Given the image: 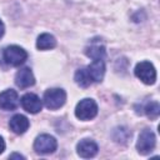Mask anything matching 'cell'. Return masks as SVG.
<instances>
[{
    "instance_id": "6da1fadb",
    "label": "cell",
    "mask_w": 160,
    "mask_h": 160,
    "mask_svg": "<svg viewBox=\"0 0 160 160\" xmlns=\"http://www.w3.org/2000/svg\"><path fill=\"white\" fill-rule=\"evenodd\" d=\"M44 105L50 110H56L61 108L66 101V92L64 89L52 88L48 89L44 94Z\"/></svg>"
},
{
    "instance_id": "7a4b0ae2",
    "label": "cell",
    "mask_w": 160,
    "mask_h": 160,
    "mask_svg": "<svg viewBox=\"0 0 160 160\" xmlns=\"http://www.w3.org/2000/svg\"><path fill=\"white\" fill-rule=\"evenodd\" d=\"M2 58H4V61L8 65H10V66H20L28 59V52L22 48L18 46V45H10V46H6L4 49Z\"/></svg>"
},
{
    "instance_id": "3957f363",
    "label": "cell",
    "mask_w": 160,
    "mask_h": 160,
    "mask_svg": "<svg viewBox=\"0 0 160 160\" xmlns=\"http://www.w3.org/2000/svg\"><path fill=\"white\" fill-rule=\"evenodd\" d=\"M98 115V105L92 99H82L75 108V116L80 120L88 121Z\"/></svg>"
},
{
    "instance_id": "277c9868",
    "label": "cell",
    "mask_w": 160,
    "mask_h": 160,
    "mask_svg": "<svg viewBox=\"0 0 160 160\" xmlns=\"http://www.w3.org/2000/svg\"><path fill=\"white\" fill-rule=\"evenodd\" d=\"M135 76L146 85H152L156 81V70L150 61H140L135 66Z\"/></svg>"
},
{
    "instance_id": "5b68a950",
    "label": "cell",
    "mask_w": 160,
    "mask_h": 160,
    "mask_svg": "<svg viewBox=\"0 0 160 160\" xmlns=\"http://www.w3.org/2000/svg\"><path fill=\"white\" fill-rule=\"evenodd\" d=\"M156 145V136L155 134L149 130V129H144L140 135H139V139L136 141V150L139 154L141 155H148L150 154Z\"/></svg>"
},
{
    "instance_id": "8992f818",
    "label": "cell",
    "mask_w": 160,
    "mask_h": 160,
    "mask_svg": "<svg viewBox=\"0 0 160 160\" xmlns=\"http://www.w3.org/2000/svg\"><path fill=\"white\" fill-rule=\"evenodd\" d=\"M56 148H58L56 139L49 134H41L34 141V150L40 155L51 154L56 150Z\"/></svg>"
},
{
    "instance_id": "52a82bcc",
    "label": "cell",
    "mask_w": 160,
    "mask_h": 160,
    "mask_svg": "<svg viewBox=\"0 0 160 160\" xmlns=\"http://www.w3.org/2000/svg\"><path fill=\"white\" fill-rule=\"evenodd\" d=\"M98 150H99L98 144L94 140H90V139H82L76 145L78 155L80 158H84V159H89V158L95 156L98 154Z\"/></svg>"
},
{
    "instance_id": "ba28073f",
    "label": "cell",
    "mask_w": 160,
    "mask_h": 160,
    "mask_svg": "<svg viewBox=\"0 0 160 160\" xmlns=\"http://www.w3.org/2000/svg\"><path fill=\"white\" fill-rule=\"evenodd\" d=\"M18 105H19V96L15 90L8 89L0 92V109L11 111L15 110Z\"/></svg>"
},
{
    "instance_id": "9c48e42d",
    "label": "cell",
    "mask_w": 160,
    "mask_h": 160,
    "mask_svg": "<svg viewBox=\"0 0 160 160\" xmlns=\"http://www.w3.org/2000/svg\"><path fill=\"white\" fill-rule=\"evenodd\" d=\"M20 102H21L22 109L26 110V111L30 112V114H38V112L41 110V108H42V102H41L40 98H39L38 95L32 94V92L25 94V95L21 98Z\"/></svg>"
},
{
    "instance_id": "30bf717a",
    "label": "cell",
    "mask_w": 160,
    "mask_h": 160,
    "mask_svg": "<svg viewBox=\"0 0 160 160\" xmlns=\"http://www.w3.org/2000/svg\"><path fill=\"white\" fill-rule=\"evenodd\" d=\"M15 84L20 89L30 88L35 84V76L30 68H22L20 69L15 75Z\"/></svg>"
},
{
    "instance_id": "8fae6325",
    "label": "cell",
    "mask_w": 160,
    "mask_h": 160,
    "mask_svg": "<svg viewBox=\"0 0 160 160\" xmlns=\"http://www.w3.org/2000/svg\"><path fill=\"white\" fill-rule=\"evenodd\" d=\"M92 82H100L105 75V62L104 59H95L86 68Z\"/></svg>"
},
{
    "instance_id": "7c38bea8",
    "label": "cell",
    "mask_w": 160,
    "mask_h": 160,
    "mask_svg": "<svg viewBox=\"0 0 160 160\" xmlns=\"http://www.w3.org/2000/svg\"><path fill=\"white\" fill-rule=\"evenodd\" d=\"M29 125H30V122H29L28 118L24 116V115H21V114L14 115V116L10 119V121H9V128H10V130H11L12 132L18 134V135L24 134V132L29 129Z\"/></svg>"
},
{
    "instance_id": "4fadbf2b",
    "label": "cell",
    "mask_w": 160,
    "mask_h": 160,
    "mask_svg": "<svg viewBox=\"0 0 160 160\" xmlns=\"http://www.w3.org/2000/svg\"><path fill=\"white\" fill-rule=\"evenodd\" d=\"M85 54L91 58L92 60L95 59H104L105 55H106V50H105V46L104 44L95 39V40H91V42L85 48Z\"/></svg>"
},
{
    "instance_id": "5bb4252c",
    "label": "cell",
    "mask_w": 160,
    "mask_h": 160,
    "mask_svg": "<svg viewBox=\"0 0 160 160\" xmlns=\"http://www.w3.org/2000/svg\"><path fill=\"white\" fill-rule=\"evenodd\" d=\"M56 46V39L48 32L40 34L36 39V48L39 50H49V49H54Z\"/></svg>"
},
{
    "instance_id": "9a60e30c",
    "label": "cell",
    "mask_w": 160,
    "mask_h": 160,
    "mask_svg": "<svg viewBox=\"0 0 160 160\" xmlns=\"http://www.w3.org/2000/svg\"><path fill=\"white\" fill-rule=\"evenodd\" d=\"M74 80H75V82H76L80 88H88V86H90V85L92 84V80H91V78H90V75H89L86 68L76 70L75 76H74Z\"/></svg>"
},
{
    "instance_id": "2e32d148",
    "label": "cell",
    "mask_w": 160,
    "mask_h": 160,
    "mask_svg": "<svg viewBox=\"0 0 160 160\" xmlns=\"http://www.w3.org/2000/svg\"><path fill=\"white\" fill-rule=\"evenodd\" d=\"M144 110H145V114L148 115V118L155 120L160 114V105L158 101H151L145 106Z\"/></svg>"
},
{
    "instance_id": "e0dca14e",
    "label": "cell",
    "mask_w": 160,
    "mask_h": 160,
    "mask_svg": "<svg viewBox=\"0 0 160 160\" xmlns=\"http://www.w3.org/2000/svg\"><path fill=\"white\" fill-rule=\"evenodd\" d=\"M9 158H10V159H25V156H22V155H20V154H16V152L11 154Z\"/></svg>"
},
{
    "instance_id": "ac0fdd59",
    "label": "cell",
    "mask_w": 160,
    "mask_h": 160,
    "mask_svg": "<svg viewBox=\"0 0 160 160\" xmlns=\"http://www.w3.org/2000/svg\"><path fill=\"white\" fill-rule=\"evenodd\" d=\"M4 32H5V26H4V22L1 21V19H0V39L2 38Z\"/></svg>"
},
{
    "instance_id": "d6986e66",
    "label": "cell",
    "mask_w": 160,
    "mask_h": 160,
    "mask_svg": "<svg viewBox=\"0 0 160 160\" xmlns=\"http://www.w3.org/2000/svg\"><path fill=\"white\" fill-rule=\"evenodd\" d=\"M4 150H5V141H4V139L0 136V154H1Z\"/></svg>"
}]
</instances>
